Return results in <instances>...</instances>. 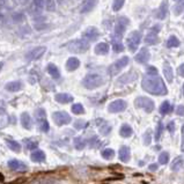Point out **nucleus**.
<instances>
[{
	"mask_svg": "<svg viewBox=\"0 0 184 184\" xmlns=\"http://www.w3.org/2000/svg\"><path fill=\"white\" fill-rule=\"evenodd\" d=\"M167 13H168V1L164 0V1H162V4L160 5V7L156 9L155 16L158 17L159 20H163L167 16Z\"/></svg>",
	"mask_w": 184,
	"mask_h": 184,
	"instance_id": "nucleus-14",
	"label": "nucleus"
},
{
	"mask_svg": "<svg viewBox=\"0 0 184 184\" xmlns=\"http://www.w3.org/2000/svg\"><path fill=\"white\" fill-rule=\"evenodd\" d=\"M2 66H4V64H2V63H0V71H1V68H2Z\"/></svg>",
	"mask_w": 184,
	"mask_h": 184,
	"instance_id": "nucleus-58",
	"label": "nucleus"
},
{
	"mask_svg": "<svg viewBox=\"0 0 184 184\" xmlns=\"http://www.w3.org/2000/svg\"><path fill=\"white\" fill-rule=\"evenodd\" d=\"M163 74H164V77H166V79H167L168 82H172V80H174L172 68H171V66L167 62L163 64Z\"/></svg>",
	"mask_w": 184,
	"mask_h": 184,
	"instance_id": "nucleus-24",
	"label": "nucleus"
},
{
	"mask_svg": "<svg viewBox=\"0 0 184 184\" xmlns=\"http://www.w3.org/2000/svg\"><path fill=\"white\" fill-rule=\"evenodd\" d=\"M132 133H133V130H132V127L130 125H127V124H123V125H122L120 131H119V134H120L123 138H129V137H131Z\"/></svg>",
	"mask_w": 184,
	"mask_h": 184,
	"instance_id": "nucleus-26",
	"label": "nucleus"
},
{
	"mask_svg": "<svg viewBox=\"0 0 184 184\" xmlns=\"http://www.w3.org/2000/svg\"><path fill=\"white\" fill-rule=\"evenodd\" d=\"M175 1H180V0H175Z\"/></svg>",
	"mask_w": 184,
	"mask_h": 184,
	"instance_id": "nucleus-60",
	"label": "nucleus"
},
{
	"mask_svg": "<svg viewBox=\"0 0 184 184\" xmlns=\"http://www.w3.org/2000/svg\"><path fill=\"white\" fill-rule=\"evenodd\" d=\"M168 161H169V154L167 152H162L160 154V156H159V163L160 164H166V163H168Z\"/></svg>",
	"mask_w": 184,
	"mask_h": 184,
	"instance_id": "nucleus-39",
	"label": "nucleus"
},
{
	"mask_svg": "<svg viewBox=\"0 0 184 184\" xmlns=\"http://www.w3.org/2000/svg\"><path fill=\"white\" fill-rule=\"evenodd\" d=\"M46 9L48 11H53L54 9V2H53V0H48L46 1Z\"/></svg>",
	"mask_w": 184,
	"mask_h": 184,
	"instance_id": "nucleus-46",
	"label": "nucleus"
},
{
	"mask_svg": "<svg viewBox=\"0 0 184 184\" xmlns=\"http://www.w3.org/2000/svg\"><path fill=\"white\" fill-rule=\"evenodd\" d=\"M104 83V79L100 74H88L82 80V85L87 89H95L101 87Z\"/></svg>",
	"mask_w": 184,
	"mask_h": 184,
	"instance_id": "nucleus-3",
	"label": "nucleus"
},
{
	"mask_svg": "<svg viewBox=\"0 0 184 184\" xmlns=\"http://www.w3.org/2000/svg\"><path fill=\"white\" fill-rule=\"evenodd\" d=\"M160 29H161V26H160V25H155V26L153 27L152 29H151V30H152L151 33H154V34H158V33H159V30H160Z\"/></svg>",
	"mask_w": 184,
	"mask_h": 184,
	"instance_id": "nucleus-51",
	"label": "nucleus"
},
{
	"mask_svg": "<svg viewBox=\"0 0 184 184\" xmlns=\"http://www.w3.org/2000/svg\"><path fill=\"white\" fill-rule=\"evenodd\" d=\"M96 2H97V0H83V2H82V5H81L80 12L82 14L91 12L93 8L96 6Z\"/></svg>",
	"mask_w": 184,
	"mask_h": 184,
	"instance_id": "nucleus-17",
	"label": "nucleus"
},
{
	"mask_svg": "<svg viewBox=\"0 0 184 184\" xmlns=\"http://www.w3.org/2000/svg\"><path fill=\"white\" fill-rule=\"evenodd\" d=\"M6 144H7V146H8V148H9V149H12V151L15 152V153L21 152V144H19L17 141L7 139V140H6Z\"/></svg>",
	"mask_w": 184,
	"mask_h": 184,
	"instance_id": "nucleus-29",
	"label": "nucleus"
},
{
	"mask_svg": "<svg viewBox=\"0 0 184 184\" xmlns=\"http://www.w3.org/2000/svg\"><path fill=\"white\" fill-rule=\"evenodd\" d=\"M135 62L137 63H139V64H145V63H147L149 59H151V53L148 51V49H146V48H143L139 52L135 54Z\"/></svg>",
	"mask_w": 184,
	"mask_h": 184,
	"instance_id": "nucleus-12",
	"label": "nucleus"
},
{
	"mask_svg": "<svg viewBox=\"0 0 184 184\" xmlns=\"http://www.w3.org/2000/svg\"><path fill=\"white\" fill-rule=\"evenodd\" d=\"M178 74H180L182 78H184V64H182V65L178 67Z\"/></svg>",
	"mask_w": 184,
	"mask_h": 184,
	"instance_id": "nucleus-53",
	"label": "nucleus"
},
{
	"mask_svg": "<svg viewBox=\"0 0 184 184\" xmlns=\"http://www.w3.org/2000/svg\"><path fill=\"white\" fill-rule=\"evenodd\" d=\"M101 155H102V158L104 159V160H111V159H114V156H115V151L111 149V148H105V149L102 151Z\"/></svg>",
	"mask_w": 184,
	"mask_h": 184,
	"instance_id": "nucleus-32",
	"label": "nucleus"
},
{
	"mask_svg": "<svg viewBox=\"0 0 184 184\" xmlns=\"http://www.w3.org/2000/svg\"><path fill=\"white\" fill-rule=\"evenodd\" d=\"M183 95H184V85H183Z\"/></svg>",
	"mask_w": 184,
	"mask_h": 184,
	"instance_id": "nucleus-59",
	"label": "nucleus"
},
{
	"mask_svg": "<svg viewBox=\"0 0 184 184\" xmlns=\"http://www.w3.org/2000/svg\"><path fill=\"white\" fill-rule=\"evenodd\" d=\"M178 45H180V40L176 36H170L168 42H167V46L168 48H176Z\"/></svg>",
	"mask_w": 184,
	"mask_h": 184,
	"instance_id": "nucleus-36",
	"label": "nucleus"
},
{
	"mask_svg": "<svg viewBox=\"0 0 184 184\" xmlns=\"http://www.w3.org/2000/svg\"><path fill=\"white\" fill-rule=\"evenodd\" d=\"M112 49H114V51L115 52H123L124 51V45L120 43V42H115L114 43V46H112Z\"/></svg>",
	"mask_w": 184,
	"mask_h": 184,
	"instance_id": "nucleus-42",
	"label": "nucleus"
},
{
	"mask_svg": "<svg viewBox=\"0 0 184 184\" xmlns=\"http://www.w3.org/2000/svg\"><path fill=\"white\" fill-rule=\"evenodd\" d=\"M129 26V19L126 16H120L117 20V23L115 27V40H117V42H119V40L123 37L125 30H126V27Z\"/></svg>",
	"mask_w": 184,
	"mask_h": 184,
	"instance_id": "nucleus-5",
	"label": "nucleus"
},
{
	"mask_svg": "<svg viewBox=\"0 0 184 184\" xmlns=\"http://www.w3.org/2000/svg\"><path fill=\"white\" fill-rule=\"evenodd\" d=\"M52 118L53 122L58 125V126H62V125H66V124H70L71 123V116L65 112V111H56L52 114Z\"/></svg>",
	"mask_w": 184,
	"mask_h": 184,
	"instance_id": "nucleus-9",
	"label": "nucleus"
},
{
	"mask_svg": "<svg viewBox=\"0 0 184 184\" xmlns=\"http://www.w3.org/2000/svg\"><path fill=\"white\" fill-rule=\"evenodd\" d=\"M158 168H159V166L156 164V163H154V164H149V166H148V169H149L151 171L158 170Z\"/></svg>",
	"mask_w": 184,
	"mask_h": 184,
	"instance_id": "nucleus-52",
	"label": "nucleus"
},
{
	"mask_svg": "<svg viewBox=\"0 0 184 184\" xmlns=\"http://www.w3.org/2000/svg\"><path fill=\"white\" fill-rule=\"evenodd\" d=\"M145 42H146L147 44H156V43H159L158 35L154 34V33H149V34L145 37Z\"/></svg>",
	"mask_w": 184,
	"mask_h": 184,
	"instance_id": "nucleus-31",
	"label": "nucleus"
},
{
	"mask_svg": "<svg viewBox=\"0 0 184 184\" xmlns=\"http://www.w3.org/2000/svg\"><path fill=\"white\" fill-rule=\"evenodd\" d=\"M35 117L37 120V124H38V129L42 132H48L50 129V125H49V122L46 119V114H45V110L43 108H38L36 111H35Z\"/></svg>",
	"mask_w": 184,
	"mask_h": 184,
	"instance_id": "nucleus-4",
	"label": "nucleus"
},
{
	"mask_svg": "<svg viewBox=\"0 0 184 184\" xmlns=\"http://www.w3.org/2000/svg\"><path fill=\"white\" fill-rule=\"evenodd\" d=\"M54 100L57 102H59V103L65 104V103H70V102L73 101V96L70 95V94H66V93H60V94H57L54 96Z\"/></svg>",
	"mask_w": 184,
	"mask_h": 184,
	"instance_id": "nucleus-20",
	"label": "nucleus"
},
{
	"mask_svg": "<svg viewBox=\"0 0 184 184\" xmlns=\"http://www.w3.org/2000/svg\"><path fill=\"white\" fill-rule=\"evenodd\" d=\"M119 159L122 162H129V160L131 158V153H130V148L127 146H122L119 149Z\"/></svg>",
	"mask_w": 184,
	"mask_h": 184,
	"instance_id": "nucleus-19",
	"label": "nucleus"
},
{
	"mask_svg": "<svg viewBox=\"0 0 184 184\" xmlns=\"http://www.w3.org/2000/svg\"><path fill=\"white\" fill-rule=\"evenodd\" d=\"M171 110H172V106H171V104L168 101H164V102L161 104V106H160V114H162V115L169 114Z\"/></svg>",
	"mask_w": 184,
	"mask_h": 184,
	"instance_id": "nucleus-30",
	"label": "nucleus"
},
{
	"mask_svg": "<svg viewBox=\"0 0 184 184\" xmlns=\"http://www.w3.org/2000/svg\"><path fill=\"white\" fill-rule=\"evenodd\" d=\"M184 11V0H180L178 4L174 7V13L175 15H180Z\"/></svg>",
	"mask_w": 184,
	"mask_h": 184,
	"instance_id": "nucleus-38",
	"label": "nucleus"
},
{
	"mask_svg": "<svg viewBox=\"0 0 184 184\" xmlns=\"http://www.w3.org/2000/svg\"><path fill=\"white\" fill-rule=\"evenodd\" d=\"M21 125H22L26 130H30V129H31V126H33V119H31L29 114L23 112V114L21 115Z\"/></svg>",
	"mask_w": 184,
	"mask_h": 184,
	"instance_id": "nucleus-21",
	"label": "nucleus"
},
{
	"mask_svg": "<svg viewBox=\"0 0 184 184\" xmlns=\"http://www.w3.org/2000/svg\"><path fill=\"white\" fill-rule=\"evenodd\" d=\"M182 151H184V125L182 127Z\"/></svg>",
	"mask_w": 184,
	"mask_h": 184,
	"instance_id": "nucleus-55",
	"label": "nucleus"
},
{
	"mask_svg": "<svg viewBox=\"0 0 184 184\" xmlns=\"http://www.w3.org/2000/svg\"><path fill=\"white\" fill-rule=\"evenodd\" d=\"M140 42H141V33L138 31V30L132 31L131 34L129 35L127 40H126V44H127L129 50H130L131 52H134V51L138 49Z\"/></svg>",
	"mask_w": 184,
	"mask_h": 184,
	"instance_id": "nucleus-6",
	"label": "nucleus"
},
{
	"mask_svg": "<svg viewBox=\"0 0 184 184\" xmlns=\"http://www.w3.org/2000/svg\"><path fill=\"white\" fill-rule=\"evenodd\" d=\"M124 2H125V0H114V5H112L114 11H115V12L119 11V9L124 6Z\"/></svg>",
	"mask_w": 184,
	"mask_h": 184,
	"instance_id": "nucleus-41",
	"label": "nucleus"
},
{
	"mask_svg": "<svg viewBox=\"0 0 184 184\" xmlns=\"http://www.w3.org/2000/svg\"><path fill=\"white\" fill-rule=\"evenodd\" d=\"M30 159L34 162H43L45 160V153L43 151H35L30 154Z\"/></svg>",
	"mask_w": 184,
	"mask_h": 184,
	"instance_id": "nucleus-25",
	"label": "nucleus"
},
{
	"mask_svg": "<svg viewBox=\"0 0 184 184\" xmlns=\"http://www.w3.org/2000/svg\"><path fill=\"white\" fill-rule=\"evenodd\" d=\"M135 79H137V73L134 71H130V72H127L126 74H124V75H122L119 78L118 83H120V85H126V83L133 82Z\"/></svg>",
	"mask_w": 184,
	"mask_h": 184,
	"instance_id": "nucleus-15",
	"label": "nucleus"
},
{
	"mask_svg": "<svg viewBox=\"0 0 184 184\" xmlns=\"http://www.w3.org/2000/svg\"><path fill=\"white\" fill-rule=\"evenodd\" d=\"M46 71H48V73L52 77L53 79H59V78H60V72H59L58 67L54 65V64H52V63L48 64V66H46Z\"/></svg>",
	"mask_w": 184,
	"mask_h": 184,
	"instance_id": "nucleus-23",
	"label": "nucleus"
},
{
	"mask_svg": "<svg viewBox=\"0 0 184 184\" xmlns=\"http://www.w3.org/2000/svg\"><path fill=\"white\" fill-rule=\"evenodd\" d=\"M151 140H152V131H151V130H147L146 133L144 134L145 145H149L151 144Z\"/></svg>",
	"mask_w": 184,
	"mask_h": 184,
	"instance_id": "nucleus-44",
	"label": "nucleus"
},
{
	"mask_svg": "<svg viewBox=\"0 0 184 184\" xmlns=\"http://www.w3.org/2000/svg\"><path fill=\"white\" fill-rule=\"evenodd\" d=\"M35 184H54V181L53 180H41V181H37Z\"/></svg>",
	"mask_w": 184,
	"mask_h": 184,
	"instance_id": "nucleus-47",
	"label": "nucleus"
},
{
	"mask_svg": "<svg viewBox=\"0 0 184 184\" xmlns=\"http://www.w3.org/2000/svg\"><path fill=\"white\" fill-rule=\"evenodd\" d=\"M126 102L124 101V100H116V101H112L109 106H108V110H109V112H112V114H115V112H122V111H124L125 109H126Z\"/></svg>",
	"mask_w": 184,
	"mask_h": 184,
	"instance_id": "nucleus-11",
	"label": "nucleus"
},
{
	"mask_svg": "<svg viewBox=\"0 0 184 184\" xmlns=\"http://www.w3.org/2000/svg\"><path fill=\"white\" fill-rule=\"evenodd\" d=\"M13 17H14V21H15V22H20V21H21V20L23 19V16H22L21 14H17V15H14Z\"/></svg>",
	"mask_w": 184,
	"mask_h": 184,
	"instance_id": "nucleus-54",
	"label": "nucleus"
},
{
	"mask_svg": "<svg viewBox=\"0 0 184 184\" xmlns=\"http://www.w3.org/2000/svg\"><path fill=\"white\" fill-rule=\"evenodd\" d=\"M87 126V122H85V120H77L75 123H74V127L77 129V130H82V129H85Z\"/></svg>",
	"mask_w": 184,
	"mask_h": 184,
	"instance_id": "nucleus-43",
	"label": "nucleus"
},
{
	"mask_svg": "<svg viewBox=\"0 0 184 184\" xmlns=\"http://www.w3.org/2000/svg\"><path fill=\"white\" fill-rule=\"evenodd\" d=\"M141 87L149 94L153 95H166L167 94V87L163 82V80L158 75H147L141 81Z\"/></svg>",
	"mask_w": 184,
	"mask_h": 184,
	"instance_id": "nucleus-1",
	"label": "nucleus"
},
{
	"mask_svg": "<svg viewBox=\"0 0 184 184\" xmlns=\"http://www.w3.org/2000/svg\"><path fill=\"white\" fill-rule=\"evenodd\" d=\"M46 51V48L45 46H37V48H34L31 50H29L26 53V59L27 60H36L41 58Z\"/></svg>",
	"mask_w": 184,
	"mask_h": 184,
	"instance_id": "nucleus-10",
	"label": "nucleus"
},
{
	"mask_svg": "<svg viewBox=\"0 0 184 184\" xmlns=\"http://www.w3.org/2000/svg\"><path fill=\"white\" fill-rule=\"evenodd\" d=\"M99 30L95 28V27H88L85 31H83V37L86 40L89 41H95L97 37H99Z\"/></svg>",
	"mask_w": 184,
	"mask_h": 184,
	"instance_id": "nucleus-16",
	"label": "nucleus"
},
{
	"mask_svg": "<svg viewBox=\"0 0 184 184\" xmlns=\"http://www.w3.org/2000/svg\"><path fill=\"white\" fill-rule=\"evenodd\" d=\"M99 131L101 134H103V135H106L109 132L111 131V126L108 124V123H105L102 120V125H99Z\"/></svg>",
	"mask_w": 184,
	"mask_h": 184,
	"instance_id": "nucleus-34",
	"label": "nucleus"
},
{
	"mask_svg": "<svg viewBox=\"0 0 184 184\" xmlns=\"http://www.w3.org/2000/svg\"><path fill=\"white\" fill-rule=\"evenodd\" d=\"M0 181H4V176L0 174Z\"/></svg>",
	"mask_w": 184,
	"mask_h": 184,
	"instance_id": "nucleus-57",
	"label": "nucleus"
},
{
	"mask_svg": "<svg viewBox=\"0 0 184 184\" xmlns=\"http://www.w3.org/2000/svg\"><path fill=\"white\" fill-rule=\"evenodd\" d=\"M28 1H29V0H15V2H17V4H21V5H26Z\"/></svg>",
	"mask_w": 184,
	"mask_h": 184,
	"instance_id": "nucleus-56",
	"label": "nucleus"
},
{
	"mask_svg": "<svg viewBox=\"0 0 184 184\" xmlns=\"http://www.w3.org/2000/svg\"><path fill=\"white\" fill-rule=\"evenodd\" d=\"M71 109H72V112H73V114H75V115H82V114L85 112L83 106H82V104H80V103H75V104H73Z\"/></svg>",
	"mask_w": 184,
	"mask_h": 184,
	"instance_id": "nucleus-35",
	"label": "nucleus"
},
{
	"mask_svg": "<svg viewBox=\"0 0 184 184\" xmlns=\"http://www.w3.org/2000/svg\"><path fill=\"white\" fill-rule=\"evenodd\" d=\"M183 163H184V160L182 156H177L176 159H174V161L171 163V170L178 171L183 167Z\"/></svg>",
	"mask_w": 184,
	"mask_h": 184,
	"instance_id": "nucleus-28",
	"label": "nucleus"
},
{
	"mask_svg": "<svg viewBox=\"0 0 184 184\" xmlns=\"http://www.w3.org/2000/svg\"><path fill=\"white\" fill-rule=\"evenodd\" d=\"M134 105L137 108H140V109L145 110L146 112H152L154 110V102L151 99L144 97V96L137 97L135 101H134Z\"/></svg>",
	"mask_w": 184,
	"mask_h": 184,
	"instance_id": "nucleus-7",
	"label": "nucleus"
},
{
	"mask_svg": "<svg viewBox=\"0 0 184 184\" xmlns=\"http://www.w3.org/2000/svg\"><path fill=\"white\" fill-rule=\"evenodd\" d=\"M8 168L14 171H26L28 169V167L23 162H21L19 160H15V159L8 161Z\"/></svg>",
	"mask_w": 184,
	"mask_h": 184,
	"instance_id": "nucleus-13",
	"label": "nucleus"
},
{
	"mask_svg": "<svg viewBox=\"0 0 184 184\" xmlns=\"http://www.w3.org/2000/svg\"><path fill=\"white\" fill-rule=\"evenodd\" d=\"M68 51L74 53H83L89 49V42L87 40H73L65 45Z\"/></svg>",
	"mask_w": 184,
	"mask_h": 184,
	"instance_id": "nucleus-2",
	"label": "nucleus"
},
{
	"mask_svg": "<svg viewBox=\"0 0 184 184\" xmlns=\"http://www.w3.org/2000/svg\"><path fill=\"white\" fill-rule=\"evenodd\" d=\"M129 62H130L129 57H122V58L118 59L117 62H115L112 65L109 66V68H108V73H109L110 75H116L118 72H120L125 66L129 64Z\"/></svg>",
	"mask_w": 184,
	"mask_h": 184,
	"instance_id": "nucleus-8",
	"label": "nucleus"
},
{
	"mask_svg": "<svg viewBox=\"0 0 184 184\" xmlns=\"http://www.w3.org/2000/svg\"><path fill=\"white\" fill-rule=\"evenodd\" d=\"M146 72H147V75H156L158 74V70L154 66H148Z\"/></svg>",
	"mask_w": 184,
	"mask_h": 184,
	"instance_id": "nucleus-45",
	"label": "nucleus"
},
{
	"mask_svg": "<svg viewBox=\"0 0 184 184\" xmlns=\"http://www.w3.org/2000/svg\"><path fill=\"white\" fill-rule=\"evenodd\" d=\"M25 144H26L27 149H35L37 146H38V143L36 140H33V139H26L25 140Z\"/></svg>",
	"mask_w": 184,
	"mask_h": 184,
	"instance_id": "nucleus-37",
	"label": "nucleus"
},
{
	"mask_svg": "<svg viewBox=\"0 0 184 184\" xmlns=\"http://www.w3.org/2000/svg\"><path fill=\"white\" fill-rule=\"evenodd\" d=\"M22 82L21 81H11V82H8L7 85H6V89L8 91V92H12V93H15V92H19V91H21V88H22Z\"/></svg>",
	"mask_w": 184,
	"mask_h": 184,
	"instance_id": "nucleus-22",
	"label": "nucleus"
},
{
	"mask_svg": "<svg viewBox=\"0 0 184 184\" xmlns=\"http://www.w3.org/2000/svg\"><path fill=\"white\" fill-rule=\"evenodd\" d=\"M109 51V45L102 42V43H99L96 46H95V53L96 54H106Z\"/></svg>",
	"mask_w": 184,
	"mask_h": 184,
	"instance_id": "nucleus-27",
	"label": "nucleus"
},
{
	"mask_svg": "<svg viewBox=\"0 0 184 184\" xmlns=\"http://www.w3.org/2000/svg\"><path fill=\"white\" fill-rule=\"evenodd\" d=\"M80 66V60L77 57H71L67 59L66 62V70L72 72V71H75L78 67Z\"/></svg>",
	"mask_w": 184,
	"mask_h": 184,
	"instance_id": "nucleus-18",
	"label": "nucleus"
},
{
	"mask_svg": "<svg viewBox=\"0 0 184 184\" xmlns=\"http://www.w3.org/2000/svg\"><path fill=\"white\" fill-rule=\"evenodd\" d=\"M85 146H86V140H85L83 138H81V137H77V138H74V147H75L78 151L83 149V148H85Z\"/></svg>",
	"mask_w": 184,
	"mask_h": 184,
	"instance_id": "nucleus-33",
	"label": "nucleus"
},
{
	"mask_svg": "<svg viewBox=\"0 0 184 184\" xmlns=\"http://www.w3.org/2000/svg\"><path fill=\"white\" fill-rule=\"evenodd\" d=\"M34 4H35V6H36V7L42 8V7H43V5H44V0H34Z\"/></svg>",
	"mask_w": 184,
	"mask_h": 184,
	"instance_id": "nucleus-50",
	"label": "nucleus"
},
{
	"mask_svg": "<svg viewBox=\"0 0 184 184\" xmlns=\"http://www.w3.org/2000/svg\"><path fill=\"white\" fill-rule=\"evenodd\" d=\"M167 127H168V130L170 132V134H174V132H175V123L174 122H169Z\"/></svg>",
	"mask_w": 184,
	"mask_h": 184,
	"instance_id": "nucleus-48",
	"label": "nucleus"
},
{
	"mask_svg": "<svg viewBox=\"0 0 184 184\" xmlns=\"http://www.w3.org/2000/svg\"><path fill=\"white\" fill-rule=\"evenodd\" d=\"M162 130H163V125L161 122H159L158 126H156V130H155V140L159 141L160 138H161V134H162Z\"/></svg>",
	"mask_w": 184,
	"mask_h": 184,
	"instance_id": "nucleus-40",
	"label": "nucleus"
},
{
	"mask_svg": "<svg viewBox=\"0 0 184 184\" xmlns=\"http://www.w3.org/2000/svg\"><path fill=\"white\" fill-rule=\"evenodd\" d=\"M176 114L180 115V116H183L184 115V105H178L177 109H176Z\"/></svg>",
	"mask_w": 184,
	"mask_h": 184,
	"instance_id": "nucleus-49",
	"label": "nucleus"
}]
</instances>
